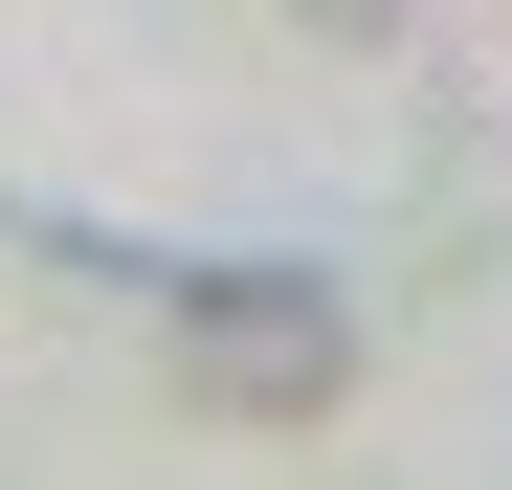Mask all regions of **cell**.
Returning a JSON list of instances; mask_svg holds the SVG:
<instances>
[{
	"label": "cell",
	"instance_id": "obj_2",
	"mask_svg": "<svg viewBox=\"0 0 512 490\" xmlns=\"http://www.w3.org/2000/svg\"><path fill=\"white\" fill-rule=\"evenodd\" d=\"M312 23H379V0H312Z\"/></svg>",
	"mask_w": 512,
	"mask_h": 490
},
{
	"label": "cell",
	"instance_id": "obj_1",
	"mask_svg": "<svg viewBox=\"0 0 512 490\" xmlns=\"http://www.w3.org/2000/svg\"><path fill=\"white\" fill-rule=\"evenodd\" d=\"M134 290H156V335H179V379L223 424H312L357 379V290H312V268H134Z\"/></svg>",
	"mask_w": 512,
	"mask_h": 490
}]
</instances>
